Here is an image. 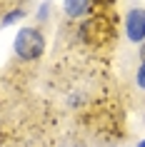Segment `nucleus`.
<instances>
[{
	"label": "nucleus",
	"instance_id": "obj_1",
	"mask_svg": "<svg viewBox=\"0 0 145 147\" xmlns=\"http://www.w3.org/2000/svg\"><path fill=\"white\" fill-rule=\"evenodd\" d=\"M113 13V10H110ZM110 13H93L90 18H85L80 23V40H83L88 47H95V50H103V47H110L115 40V25L110 20Z\"/></svg>",
	"mask_w": 145,
	"mask_h": 147
},
{
	"label": "nucleus",
	"instance_id": "obj_2",
	"mask_svg": "<svg viewBox=\"0 0 145 147\" xmlns=\"http://www.w3.org/2000/svg\"><path fill=\"white\" fill-rule=\"evenodd\" d=\"M15 57L23 62H35L38 57H43L45 53V32L35 28V25H28V28H20L15 35Z\"/></svg>",
	"mask_w": 145,
	"mask_h": 147
},
{
	"label": "nucleus",
	"instance_id": "obj_3",
	"mask_svg": "<svg viewBox=\"0 0 145 147\" xmlns=\"http://www.w3.org/2000/svg\"><path fill=\"white\" fill-rule=\"evenodd\" d=\"M128 97L133 102V107L145 115V62H135V70H130Z\"/></svg>",
	"mask_w": 145,
	"mask_h": 147
},
{
	"label": "nucleus",
	"instance_id": "obj_4",
	"mask_svg": "<svg viewBox=\"0 0 145 147\" xmlns=\"http://www.w3.org/2000/svg\"><path fill=\"white\" fill-rule=\"evenodd\" d=\"M125 38L138 47L145 42V8L143 5H133L125 13Z\"/></svg>",
	"mask_w": 145,
	"mask_h": 147
},
{
	"label": "nucleus",
	"instance_id": "obj_5",
	"mask_svg": "<svg viewBox=\"0 0 145 147\" xmlns=\"http://www.w3.org/2000/svg\"><path fill=\"white\" fill-rule=\"evenodd\" d=\"M63 13L68 20H85L95 13L93 0H63Z\"/></svg>",
	"mask_w": 145,
	"mask_h": 147
},
{
	"label": "nucleus",
	"instance_id": "obj_6",
	"mask_svg": "<svg viewBox=\"0 0 145 147\" xmlns=\"http://www.w3.org/2000/svg\"><path fill=\"white\" fill-rule=\"evenodd\" d=\"M30 0H0V13H10L18 8H28Z\"/></svg>",
	"mask_w": 145,
	"mask_h": 147
},
{
	"label": "nucleus",
	"instance_id": "obj_7",
	"mask_svg": "<svg viewBox=\"0 0 145 147\" xmlns=\"http://www.w3.org/2000/svg\"><path fill=\"white\" fill-rule=\"evenodd\" d=\"M25 13H28V8H18V10H10L8 15H3V25H13L15 20L25 18Z\"/></svg>",
	"mask_w": 145,
	"mask_h": 147
},
{
	"label": "nucleus",
	"instance_id": "obj_8",
	"mask_svg": "<svg viewBox=\"0 0 145 147\" xmlns=\"http://www.w3.org/2000/svg\"><path fill=\"white\" fill-rule=\"evenodd\" d=\"M138 62H145V42L138 47Z\"/></svg>",
	"mask_w": 145,
	"mask_h": 147
}]
</instances>
